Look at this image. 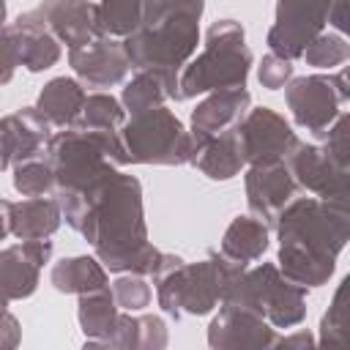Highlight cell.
I'll return each mask as SVG.
<instances>
[{"mask_svg": "<svg viewBox=\"0 0 350 350\" xmlns=\"http://www.w3.org/2000/svg\"><path fill=\"white\" fill-rule=\"evenodd\" d=\"M57 200L66 224L93 246L104 268L142 276L156 271L164 252L148 241L142 186L134 175L112 170L88 189Z\"/></svg>", "mask_w": 350, "mask_h": 350, "instance_id": "1", "label": "cell"}, {"mask_svg": "<svg viewBox=\"0 0 350 350\" xmlns=\"http://www.w3.org/2000/svg\"><path fill=\"white\" fill-rule=\"evenodd\" d=\"M279 268L301 287H320L336 271V257L350 241V202L295 197L276 219Z\"/></svg>", "mask_w": 350, "mask_h": 350, "instance_id": "2", "label": "cell"}, {"mask_svg": "<svg viewBox=\"0 0 350 350\" xmlns=\"http://www.w3.org/2000/svg\"><path fill=\"white\" fill-rule=\"evenodd\" d=\"M205 0H148L142 25L123 38L134 71H161L180 82L200 44Z\"/></svg>", "mask_w": 350, "mask_h": 350, "instance_id": "3", "label": "cell"}, {"mask_svg": "<svg viewBox=\"0 0 350 350\" xmlns=\"http://www.w3.org/2000/svg\"><path fill=\"white\" fill-rule=\"evenodd\" d=\"M243 271L246 262H235L221 252H211L200 262H183L178 254H161L150 279L156 284L159 306L170 317L180 320L183 314H208Z\"/></svg>", "mask_w": 350, "mask_h": 350, "instance_id": "4", "label": "cell"}, {"mask_svg": "<svg viewBox=\"0 0 350 350\" xmlns=\"http://www.w3.org/2000/svg\"><path fill=\"white\" fill-rule=\"evenodd\" d=\"M249 66L252 49L246 46L241 22L216 19L205 33L202 52L180 71L175 101H186L197 93H211L221 88H246Z\"/></svg>", "mask_w": 350, "mask_h": 350, "instance_id": "5", "label": "cell"}, {"mask_svg": "<svg viewBox=\"0 0 350 350\" xmlns=\"http://www.w3.org/2000/svg\"><path fill=\"white\" fill-rule=\"evenodd\" d=\"M221 301L254 309L273 328H293L306 317V287L290 282L273 262L243 271Z\"/></svg>", "mask_w": 350, "mask_h": 350, "instance_id": "6", "label": "cell"}, {"mask_svg": "<svg viewBox=\"0 0 350 350\" xmlns=\"http://www.w3.org/2000/svg\"><path fill=\"white\" fill-rule=\"evenodd\" d=\"M46 161L55 172V197L77 194L115 170V148L79 126L57 131L46 145Z\"/></svg>", "mask_w": 350, "mask_h": 350, "instance_id": "7", "label": "cell"}, {"mask_svg": "<svg viewBox=\"0 0 350 350\" xmlns=\"http://www.w3.org/2000/svg\"><path fill=\"white\" fill-rule=\"evenodd\" d=\"M129 164H191L194 134L164 104L131 115L120 129Z\"/></svg>", "mask_w": 350, "mask_h": 350, "instance_id": "8", "label": "cell"}, {"mask_svg": "<svg viewBox=\"0 0 350 350\" xmlns=\"http://www.w3.org/2000/svg\"><path fill=\"white\" fill-rule=\"evenodd\" d=\"M336 0H276V19L268 30V46L279 57L295 60L323 33Z\"/></svg>", "mask_w": 350, "mask_h": 350, "instance_id": "9", "label": "cell"}, {"mask_svg": "<svg viewBox=\"0 0 350 350\" xmlns=\"http://www.w3.org/2000/svg\"><path fill=\"white\" fill-rule=\"evenodd\" d=\"M238 137L243 148L246 164H271V161H287L290 153L301 145L290 123L273 112L271 107L249 109L246 118L238 123Z\"/></svg>", "mask_w": 350, "mask_h": 350, "instance_id": "10", "label": "cell"}, {"mask_svg": "<svg viewBox=\"0 0 350 350\" xmlns=\"http://www.w3.org/2000/svg\"><path fill=\"white\" fill-rule=\"evenodd\" d=\"M284 101L293 112V120L301 129L312 131L314 137H323V131L336 120L342 104L334 77H323V74L290 79L284 85Z\"/></svg>", "mask_w": 350, "mask_h": 350, "instance_id": "11", "label": "cell"}, {"mask_svg": "<svg viewBox=\"0 0 350 350\" xmlns=\"http://www.w3.org/2000/svg\"><path fill=\"white\" fill-rule=\"evenodd\" d=\"M243 183H246V205H249L252 216H257L268 227H276L279 213L298 194V180L290 172L287 161L252 164L246 170Z\"/></svg>", "mask_w": 350, "mask_h": 350, "instance_id": "12", "label": "cell"}, {"mask_svg": "<svg viewBox=\"0 0 350 350\" xmlns=\"http://www.w3.org/2000/svg\"><path fill=\"white\" fill-rule=\"evenodd\" d=\"M68 66L88 88H112L126 79L131 60L126 44L115 36H98L82 46L68 49Z\"/></svg>", "mask_w": 350, "mask_h": 350, "instance_id": "13", "label": "cell"}, {"mask_svg": "<svg viewBox=\"0 0 350 350\" xmlns=\"http://www.w3.org/2000/svg\"><path fill=\"white\" fill-rule=\"evenodd\" d=\"M52 260V241L33 238L22 243H11L0 252V279L5 304L22 301L36 293L41 268Z\"/></svg>", "mask_w": 350, "mask_h": 350, "instance_id": "14", "label": "cell"}, {"mask_svg": "<svg viewBox=\"0 0 350 350\" xmlns=\"http://www.w3.org/2000/svg\"><path fill=\"white\" fill-rule=\"evenodd\" d=\"M290 172L295 175L298 186L312 191L314 197L323 200H345L350 202V170L339 167L331 161L320 145H306L301 142L290 159H287Z\"/></svg>", "mask_w": 350, "mask_h": 350, "instance_id": "15", "label": "cell"}, {"mask_svg": "<svg viewBox=\"0 0 350 350\" xmlns=\"http://www.w3.org/2000/svg\"><path fill=\"white\" fill-rule=\"evenodd\" d=\"M49 129H52V123L38 107H22V109L5 115L0 120V139H3L0 167L11 170L19 161L38 159L52 139Z\"/></svg>", "mask_w": 350, "mask_h": 350, "instance_id": "16", "label": "cell"}, {"mask_svg": "<svg viewBox=\"0 0 350 350\" xmlns=\"http://www.w3.org/2000/svg\"><path fill=\"white\" fill-rule=\"evenodd\" d=\"M276 334L271 328V323L257 314L254 309L221 301L219 314L211 320L208 325V345L211 347H273L276 345Z\"/></svg>", "mask_w": 350, "mask_h": 350, "instance_id": "17", "label": "cell"}, {"mask_svg": "<svg viewBox=\"0 0 350 350\" xmlns=\"http://www.w3.org/2000/svg\"><path fill=\"white\" fill-rule=\"evenodd\" d=\"M5 30L14 38L19 66H25L27 71L38 74L44 68H52L60 60V38L52 33L41 8L19 14L14 22L5 25Z\"/></svg>", "mask_w": 350, "mask_h": 350, "instance_id": "18", "label": "cell"}, {"mask_svg": "<svg viewBox=\"0 0 350 350\" xmlns=\"http://www.w3.org/2000/svg\"><path fill=\"white\" fill-rule=\"evenodd\" d=\"M3 238L16 235L19 241H33V238H49L60 221H63V208L57 197H27L19 202L3 200Z\"/></svg>", "mask_w": 350, "mask_h": 350, "instance_id": "19", "label": "cell"}, {"mask_svg": "<svg viewBox=\"0 0 350 350\" xmlns=\"http://www.w3.org/2000/svg\"><path fill=\"white\" fill-rule=\"evenodd\" d=\"M38 8L46 16L52 33L68 49L82 46V44L101 36L98 3H90V0H41Z\"/></svg>", "mask_w": 350, "mask_h": 350, "instance_id": "20", "label": "cell"}, {"mask_svg": "<svg viewBox=\"0 0 350 350\" xmlns=\"http://www.w3.org/2000/svg\"><path fill=\"white\" fill-rule=\"evenodd\" d=\"M252 107V96L246 88H221L211 90L208 98L197 104L191 112V134L194 137H213L232 126H238Z\"/></svg>", "mask_w": 350, "mask_h": 350, "instance_id": "21", "label": "cell"}, {"mask_svg": "<svg viewBox=\"0 0 350 350\" xmlns=\"http://www.w3.org/2000/svg\"><path fill=\"white\" fill-rule=\"evenodd\" d=\"M191 164L208 175L211 180H230L241 172V167L246 164L243 159V148H241V137H238V126L213 134V137H194V156Z\"/></svg>", "mask_w": 350, "mask_h": 350, "instance_id": "22", "label": "cell"}, {"mask_svg": "<svg viewBox=\"0 0 350 350\" xmlns=\"http://www.w3.org/2000/svg\"><path fill=\"white\" fill-rule=\"evenodd\" d=\"M123 123H126L123 101H118L109 93H90L88 101H85V109H82V115H79V120L74 126L104 137L115 148V164H129V153H126L123 139H120Z\"/></svg>", "mask_w": 350, "mask_h": 350, "instance_id": "23", "label": "cell"}, {"mask_svg": "<svg viewBox=\"0 0 350 350\" xmlns=\"http://www.w3.org/2000/svg\"><path fill=\"white\" fill-rule=\"evenodd\" d=\"M77 317H79V328L85 334V345L107 347L109 336L115 334L118 317H120V306H118L109 284L90 290V293H82L79 304H77Z\"/></svg>", "mask_w": 350, "mask_h": 350, "instance_id": "24", "label": "cell"}, {"mask_svg": "<svg viewBox=\"0 0 350 350\" xmlns=\"http://www.w3.org/2000/svg\"><path fill=\"white\" fill-rule=\"evenodd\" d=\"M85 101H88V93L77 79L55 77L41 88L36 107L49 118L52 126L68 129V126H74L79 120V115L85 109Z\"/></svg>", "mask_w": 350, "mask_h": 350, "instance_id": "25", "label": "cell"}, {"mask_svg": "<svg viewBox=\"0 0 350 350\" xmlns=\"http://www.w3.org/2000/svg\"><path fill=\"white\" fill-rule=\"evenodd\" d=\"M107 347L120 350H161L167 347V325L159 314H131L123 312L118 317L115 334Z\"/></svg>", "mask_w": 350, "mask_h": 350, "instance_id": "26", "label": "cell"}, {"mask_svg": "<svg viewBox=\"0 0 350 350\" xmlns=\"http://www.w3.org/2000/svg\"><path fill=\"white\" fill-rule=\"evenodd\" d=\"M268 249V224L257 216H235L221 238V254L235 262H254Z\"/></svg>", "mask_w": 350, "mask_h": 350, "instance_id": "27", "label": "cell"}, {"mask_svg": "<svg viewBox=\"0 0 350 350\" xmlns=\"http://www.w3.org/2000/svg\"><path fill=\"white\" fill-rule=\"evenodd\" d=\"M52 284L57 293H66V295H82V293H90V290H98V287H107V271H104V262L98 257H63L60 262L52 265V273H49Z\"/></svg>", "mask_w": 350, "mask_h": 350, "instance_id": "28", "label": "cell"}, {"mask_svg": "<svg viewBox=\"0 0 350 350\" xmlns=\"http://www.w3.org/2000/svg\"><path fill=\"white\" fill-rule=\"evenodd\" d=\"M167 98H178V82L161 71H137L123 88V107L131 115L161 107Z\"/></svg>", "mask_w": 350, "mask_h": 350, "instance_id": "29", "label": "cell"}, {"mask_svg": "<svg viewBox=\"0 0 350 350\" xmlns=\"http://www.w3.org/2000/svg\"><path fill=\"white\" fill-rule=\"evenodd\" d=\"M320 345L350 347V273L339 282L328 312L320 320Z\"/></svg>", "mask_w": 350, "mask_h": 350, "instance_id": "30", "label": "cell"}, {"mask_svg": "<svg viewBox=\"0 0 350 350\" xmlns=\"http://www.w3.org/2000/svg\"><path fill=\"white\" fill-rule=\"evenodd\" d=\"M148 0H101L98 3V30L101 36L126 38L131 36L145 16Z\"/></svg>", "mask_w": 350, "mask_h": 350, "instance_id": "31", "label": "cell"}, {"mask_svg": "<svg viewBox=\"0 0 350 350\" xmlns=\"http://www.w3.org/2000/svg\"><path fill=\"white\" fill-rule=\"evenodd\" d=\"M14 170V189L22 197H44L55 191V172L46 159H27L11 167Z\"/></svg>", "mask_w": 350, "mask_h": 350, "instance_id": "32", "label": "cell"}, {"mask_svg": "<svg viewBox=\"0 0 350 350\" xmlns=\"http://www.w3.org/2000/svg\"><path fill=\"white\" fill-rule=\"evenodd\" d=\"M306 66L314 68H334L345 60H350V41L342 38L339 33H320L301 55Z\"/></svg>", "mask_w": 350, "mask_h": 350, "instance_id": "33", "label": "cell"}, {"mask_svg": "<svg viewBox=\"0 0 350 350\" xmlns=\"http://www.w3.org/2000/svg\"><path fill=\"white\" fill-rule=\"evenodd\" d=\"M112 293H115V301L123 312H142L145 306H150V284L142 273H126V276H118L112 282Z\"/></svg>", "mask_w": 350, "mask_h": 350, "instance_id": "34", "label": "cell"}, {"mask_svg": "<svg viewBox=\"0 0 350 350\" xmlns=\"http://www.w3.org/2000/svg\"><path fill=\"white\" fill-rule=\"evenodd\" d=\"M323 153L339 167L350 170V112L336 115V120L323 131Z\"/></svg>", "mask_w": 350, "mask_h": 350, "instance_id": "35", "label": "cell"}, {"mask_svg": "<svg viewBox=\"0 0 350 350\" xmlns=\"http://www.w3.org/2000/svg\"><path fill=\"white\" fill-rule=\"evenodd\" d=\"M257 79H260V85L268 88V90H279V88H284V85L293 79V60L279 57L276 52H268V55L260 60Z\"/></svg>", "mask_w": 350, "mask_h": 350, "instance_id": "36", "label": "cell"}, {"mask_svg": "<svg viewBox=\"0 0 350 350\" xmlns=\"http://www.w3.org/2000/svg\"><path fill=\"white\" fill-rule=\"evenodd\" d=\"M0 49H3V77H0V82L5 85V82L11 79V74H14V68L19 66V57H16V46H14V38H11V33H8L5 27H3Z\"/></svg>", "mask_w": 350, "mask_h": 350, "instance_id": "37", "label": "cell"}, {"mask_svg": "<svg viewBox=\"0 0 350 350\" xmlns=\"http://www.w3.org/2000/svg\"><path fill=\"white\" fill-rule=\"evenodd\" d=\"M328 25H331L336 33H342V36L350 38V0H336V5L331 8Z\"/></svg>", "mask_w": 350, "mask_h": 350, "instance_id": "38", "label": "cell"}, {"mask_svg": "<svg viewBox=\"0 0 350 350\" xmlns=\"http://www.w3.org/2000/svg\"><path fill=\"white\" fill-rule=\"evenodd\" d=\"M334 85L342 101H350V66H345L339 74H334Z\"/></svg>", "mask_w": 350, "mask_h": 350, "instance_id": "39", "label": "cell"}, {"mask_svg": "<svg viewBox=\"0 0 350 350\" xmlns=\"http://www.w3.org/2000/svg\"><path fill=\"white\" fill-rule=\"evenodd\" d=\"M276 345H279V347H293V345L306 347V345H314V339H312L306 331H301V334H295V336H282V339H276Z\"/></svg>", "mask_w": 350, "mask_h": 350, "instance_id": "40", "label": "cell"}, {"mask_svg": "<svg viewBox=\"0 0 350 350\" xmlns=\"http://www.w3.org/2000/svg\"><path fill=\"white\" fill-rule=\"evenodd\" d=\"M16 345V320L11 312H5V347Z\"/></svg>", "mask_w": 350, "mask_h": 350, "instance_id": "41", "label": "cell"}]
</instances>
